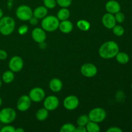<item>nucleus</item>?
<instances>
[{"instance_id":"1","label":"nucleus","mask_w":132,"mask_h":132,"mask_svg":"<svg viewBox=\"0 0 132 132\" xmlns=\"http://www.w3.org/2000/svg\"><path fill=\"white\" fill-rule=\"evenodd\" d=\"M119 52L118 44L113 41H108L104 43L99 49V55L103 59H108L115 57Z\"/></svg>"},{"instance_id":"2","label":"nucleus","mask_w":132,"mask_h":132,"mask_svg":"<svg viewBox=\"0 0 132 132\" xmlns=\"http://www.w3.org/2000/svg\"><path fill=\"white\" fill-rule=\"evenodd\" d=\"M15 22L12 17L3 16L0 19V33L3 36H7L14 32Z\"/></svg>"},{"instance_id":"3","label":"nucleus","mask_w":132,"mask_h":132,"mask_svg":"<svg viewBox=\"0 0 132 132\" xmlns=\"http://www.w3.org/2000/svg\"><path fill=\"white\" fill-rule=\"evenodd\" d=\"M59 20L54 15H46L42 19L41 27L46 32H54L59 28Z\"/></svg>"},{"instance_id":"4","label":"nucleus","mask_w":132,"mask_h":132,"mask_svg":"<svg viewBox=\"0 0 132 132\" xmlns=\"http://www.w3.org/2000/svg\"><path fill=\"white\" fill-rule=\"evenodd\" d=\"M16 116V112L13 108H4L0 111V122L9 125L14 122Z\"/></svg>"},{"instance_id":"5","label":"nucleus","mask_w":132,"mask_h":132,"mask_svg":"<svg viewBox=\"0 0 132 132\" xmlns=\"http://www.w3.org/2000/svg\"><path fill=\"white\" fill-rule=\"evenodd\" d=\"M16 16L19 20L23 21H27L33 16V11L32 9L28 5H22L18 6L15 11Z\"/></svg>"},{"instance_id":"6","label":"nucleus","mask_w":132,"mask_h":132,"mask_svg":"<svg viewBox=\"0 0 132 132\" xmlns=\"http://www.w3.org/2000/svg\"><path fill=\"white\" fill-rule=\"evenodd\" d=\"M106 117V112L103 108H93L88 113V117L90 121H94L97 123L103 122Z\"/></svg>"},{"instance_id":"7","label":"nucleus","mask_w":132,"mask_h":132,"mask_svg":"<svg viewBox=\"0 0 132 132\" xmlns=\"http://www.w3.org/2000/svg\"><path fill=\"white\" fill-rule=\"evenodd\" d=\"M28 96L30 98L32 102L39 103L45 98V92L40 87L34 88L30 91Z\"/></svg>"},{"instance_id":"8","label":"nucleus","mask_w":132,"mask_h":132,"mask_svg":"<svg viewBox=\"0 0 132 132\" xmlns=\"http://www.w3.org/2000/svg\"><path fill=\"white\" fill-rule=\"evenodd\" d=\"M24 62L21 57L15 55L10 59L9 63V69L14 72H19L23 69Z\"/></svg>"},{"instance_id":"9","label":"nucleus","mask_w":132,"mask_h":132,"mask_svg":"<svg viewBox=\"0 0 132 132\" xmlns=\"http://www.w3.org/2000/svg\"><path fill=\"white\" fill-rule=\"evenodd\" d=\"M81 73L86 77H93L97 73V68L92 63H85L81 66Z\"/></svg>"},{"instance_id":"10","label":"nucleus","mask_w":132,"mask_h":132,"mask_svg":"<svg viewBox=\"0 0 132 132\" xmlns=\"http://www.w3.org/2000/svg\"><path fill=\"white\" fill-rule=\"evenodd\" d=\"M59 105V100L55 95H49L44 99L43 106L48 111L55 110Z\"/></svg>"},{"instance_id":"11","label":"nucleus","mask_w":132,"mask_h":132,"mask_svg":"<svg viewBox=\"0 0 132 132\" xmlns=\"http://www.w3.org/2000/svg\"><path fill=\"white\" fill-rule=\"evenodd\" d=\"M79 104V99L76 95H68L63 101V106L68 110H73Z\"/></svg>"},{"instance_id":"12","label":"nucleus","mask_w":132,"mask_h":132,"mask_svg":"<svg viewBox=\"0 0 132 132\" xmlns=\"http://www.w3.org/2000/svg\"><path fill=\"white\" fill-rule=\"evenodd\" d=\"M32 103L30 98L28 95H21L17 102V108L20 112H26L30 108Z\"/></svg>"},{"instance_id":"13","label":"nucleus","mask_w":132,"mask_h":132,"mask_svg":"<svg viewBox=\"0 0 132 132\" xmlns=\"http://www.w3.org/2000/svg\"><path fill=\"white\" fill-rule=\"evenodd\" d=\"M32 37L35 42L37 43H43L46 38V31L42 28L37 27L32 31Z\"/></svg>"},{"instance_id":"14","label":"nucleus","mask_w":132,"mask_h":132,"mask_svg":"<svg viewBox=\"0 0 132 132\" xmlns=\"http://www.w3.org/2000/svg\"><path fill=\"white\" fill-rule=\"evenodd\" d=\"M102 23L108 29H112L117 22L115 19L114 15L108 12L103 15L102 18Z\"/></svg>"},{"instance_id":"15","label":"nucleus","mask_w":132,"mask_h":132,"mask_svg":"<svg viewBox=\"0 0 132 132\" xmlns=\"http://www.w3.org/2000/svg\"><path fill=\"white\" fill-rule=\"evenodd\" d=\"M106 10L108 13L115 14L118 12L121 11V6L119 3L116 0H110L107 1L105 5Z\"/></svg>"},{"instance_id":"16","label":"nucleus","mask_w":132,"mask_h":132,"mask_svg":"<svg viewBox=\"0 0 132 132\" xmlns=\"http://www.w3.org/2000/svg\"><path fill=\"white\" fill-rule=\"evenodd\" d=\"M63 82L58 78H53L49 82V88L53 92H59L63 88Z\"/></svg>"},{"instance_id":"17","label":"nucleus","mask_w":132,"mask_h":132,"mask_svg":"<svg viewBox=\"0 0 132 132\" xmlns=\"http://www.w3.org/2000/svg\"><path fill=\"white\" fill-rule=\"evenodd\" d=\"M59 28L61 32L64 34H69L72 31L73 28V25L72 22L68 19L64 21H61L59 23Z\"/></svg>"},{"instance_id":"18","label":"nucleus","mask_w":132,"mask_h":132,"mask_svg":"<svg viewBox=\"0 0 132 132\" xmlns=\"http://www.w3.org/2000/svg\"><path fill=\"white\" fill-rule=\"evenodd\" d=\"M48 9L45 6H37L36 9L33 11V16L37 19H43L47 15Z\"/></svg>"},{"instance_id":"19","label":"nucleus","mask_w":132,"mask_h":132,"mask_svg":"<svg viewBox=\"0 0 132 132\" xmlns=\"http://www.w3.org/2000/svg\"><path fill=\"white\" fill-rule=\"evenodd\" d=\"M49 115V111L45 108H40L36 112V117L37 119L39 121H43L48 118Z\"/></svg>"},{"instance_id":"20","label":"nucleus","mask_w":132,"mask_h":132,"mask_svg":"<svg viewBox=\"0 0 132 132\" xmlns=\"http://www.w3.org/2000/svg\"><path fill=\"white\" fill-rule=\"evenodd\" d=\"M70 16V10L67 8H62L58 11L57 14V18L59 21L67 20Z\"/></svg>"},{"instance_id":"21","label":"nucleus","mask_w":132,"mask_h":132,"mask_svg":"<svg viewBox=\"0 0 132 132\" xmlns=\"http://www.w3.org/2000/svg\"><path fill=\"white\" fill-rule=\"evenodd\" d=\"M116 58V60L120 64H125L128 63L130 61V57L128 55V54L125 52H119L116 56L115 57Z\"/></svg>"},{"instance_id":"22","label":"nucleus","mask_w":132,"mask_h":132,"mask_svg":"<svg viewBox=\"0 0 132 132\" xmlns=\"http://www.w3.org/2000/svg\"><path fill=\"white\" fill-rule=\"evenodd\" d=\"M14 79V72L10 70H6L3 73L2 81L5 83L9 84L11 83Z\"/></svg>"},{"instance_id":"23","label":"nucleus","mask_w":132,"mask_h":132,"mask_svg":"<svg viewBox=\"0 0 132 132\" xmlns=\"http://www.w3.org/2000/svg\"><path fill=\"white\" fill-rule=\"evenodd\" d=\"M86 128L87 131L88 132H99L100 131V127L98 123L90 121L86 125Z\"/></svg>"},{"instance_id":"24","label":"nucleus","mask_w":132,"mask_h":132,"mask_svg":"<svg viewBox=\"0 0 132 132\" xmlns=\"http://www.w3.org/2000/svg\"><path fill=\"white\" fill-rule=\"evenodd\" d=\"M77 27L80 30L88 31L90 28V23L85 19H81L77 21Z\"/></svg>"},{"instance_id":"25","label":"nucleus","mask_w":132,"mask_h":132,"mask_svg":"<svg viewBox=\"0 0 132 132\" xmlns=\"http://www.w3.org/2000/svg\"><path fill=\"white\" fill-rule=\"evenodd\" d=\"M76 127L71 123H66L61 126V132H76Z\"/></svg>"},{"instance_id":"26","label":"nucleus","mask_w":132,"mask_h":132,"mask_svg":"<svg viewBox=\"0 0 132 132\" xmlns=\"http://www.w3.org/2000/svg\"><path fill=\"white\" fill-rule=\"evenodd\" d=\"M89 121H90V119H89L88 116H86V115H81V116H80L77 118V124L78 126H86V125H87Z\"/></svg>"},{"instance_id":"27","label":"nucleus","mask_w":132,"mask_h":132,"mask_svg":"<svg viewBox=\"0 0 132 132\" xmlns=\"http://www.w3.org/2000/svg\"><path fill=\"white\" fill-rule=\"evenodd\" d=\"M112 30H113V34L116 36H118V37H121V36H123V34H125V28H124V27L121 25H119V24H116L113 27V28H112Z\"/></svg>"},{"instance_id":"28","label":"nucleus","mask_w":132,"mask_h":132,"mask_svg":"<svg viewBox=\"0 0 132 132\" xmlns=\"http://www.w3.org/2000/svg\"><path fill=\"white\" fill-rule=\"evenodd\" d=\"M44 6L48 9H54L56 6V0H43Z\"/></svg>"},{"instance_id":"29","label":"nucleus","mask_w":132,"mask_h":132,"mask_svg":"<svg viewBox=\"0 0 132 132\" xmlns=\"http://www.w3.org/2000/svg\"><path fill=\"white\" fill-rule=\"evenodd\" d=\"M56 3L61 8H68L72 4V0H56Z\"/></svg>"},{"instance_id":"30","label":"nucleus","mask_w":132,"mask_h":132,"mask_svg":"<svg viewBox=\"0 0 132 132\" xmlns=\"http://www.w3.org/2000/svg\"><path fill=\"white\" fill-rule=\"evenodd\" d=\"M115 19L117 23H122L125 21V15H124L123 13L121 12H118L114 15Z\"/></svg>"},{"instance_id":"31","label":"nucleus","mask_w":132,"mask_h":132,"mask_svg":"<svg viewBox=\"0 0 132 132\" xmlns=\"http://www.w3.org/2000/svg\"><path fill=\"white\" fill-rule=\"evenodd\" d=\"M15 128L14 126H11L10 125V124L9 125H6V126H3L2 128L0 130L1 132H15Z\"/></svg>"},{"instance_id":"32","label":"nucleus","mask_w":132,"mask_h":132,"mask_svg":"<svg viewBox=\"0 0 132 132\" xmlns=\"http://www.w3.org/2000/svg\"><path fill=\"white\" fill-rule=\"evenodd\" d=\"M28 30V26L26 25V24H23V25L20 26L18 28V33L19 34L23 36V35L26 34L27 33Z\"/></svg>"},{"instance_id":"33","label":"nucleus","mask_w":132,"mask_h":132,"mask_svg":"<svg viewBox=\"0 0 132 132\" xmlns=\"http://www.w3.org/2000/svg\"><path fill=\"white\" fill-rule=\"evenodd\" d=\"M8 54L5 50H2V49H0V60L3 61L7 58Z\"/></svg>"},{"instance_id":"34","label":"nucleus","mask_w":132,"mask_h":132,"mask_svg":"<svg viewBox=\"0 0 132 132\" xmlns=\"http://www.w3.org/2000/svg\"><path fill=\"white\" fill-rule=\"evenodd\" d=\"M107 132H122V130L120 128L117 127V126H113V127H110L106 130Z\"/></svg>"},{"instance_id":"35","label":"nucleus","mask_w":132,"mask_h":132,"mask_svg":"<svg viewBox=\"0 0 132 132\" xmlns=\"http://www.w3.org/2000/svg\"><path fill=\"white\" fill-rule=\"evenodd\" d=\"M29 22H30V23L32 24V25H33V26L37 25V23H38V19L36 18H35V17L32 16V18H30V19L29 20Z\"/></svg>"},{"instance_id":"36","label":"nucleus","mask_w":132,"mask_h":132,"mask_svg":"<svg viewBox=\"0 0 132 132\" xmlns=\"http://www.w3.org/2000/svg\"><path fill=\"white\" fill-rule=\"evenodd\" d=\"M87 130H86V128L85 126H78L77 128H76V132H86Z\"/></svg>"},{"instance_id":"37","label":"nucleus","mask_w":132,"mask_h":132,"mask_svg":"<svg viewBox=\"0 0 132 132\" xmlns=\"http://www.w3.org/2000/svg\"><path fill=\"white\" fill-rule=\"evenodd\" d=\"M7 5H8V8H9V9H11L12 7V5H13L12 0H9V1H8Z\"/></svg>"},{"instance_id":"38","label":"nucleus","mask_w":132,"mask_h":132,"mask_svg":"<svg viewBox=\"0 0 132 132\" xmlns=\"http://www.w3.org/2000/svg\"><path fill=\"white\" fill-rule=\"evenodd\" d=\"M24 130L22 128H15V132H24Z\"/></svg>"},{"instance_id":"39","label":"nucleus","mask_w":132,"mask_h":132,"mask_svg":"<svg viewBox=\"0 0 132 132\" xmlns=\"http://www.w3.org/2000/svg\"><path fill=\"white\" fill-rule=\"evenodd\" d=\"M3 16V11L2 9L0 8V19H1Z\"/></svg>"},{"instance_id":"40","label":"nucleus","mask_w":132,"mask_h":132,"mask_svg":"<svg viewBox=\"0 0 132 132\" xmlns=\"http://www.w3.org/2000/svg\"><path fill=\"white\" fill-rule=\"evenodd\" d=\"M2 99H1V97H0V106H1V105H2Z\"/></svg>"},{"instance_id":"41","label":"nucleus","mask_w":132,"mask_h":132,"mask_svg":"<svg viewBox=\"0 0 132 132\" xmlns=\"http://www.w3.org/2000/svg\"><path fill=\"white\" fill-rule=\"evenodd\" d=\"M1 86H2V81H1V80L0 79V88L1 87Z\"/></svg>"},{"instance_id":"42","label":"nucleus","mask_w":132,"mask_h":132,"mask_svg":"<svg viewBox=\"0 0 132 132\" xmlns=\"http://www.w3.org/2000/svg\"><path fill=\"white\" fill-rule=\"evenodd\" d=\"M131 90H132V83H131Z\"/></svg>"}]
</instances>
